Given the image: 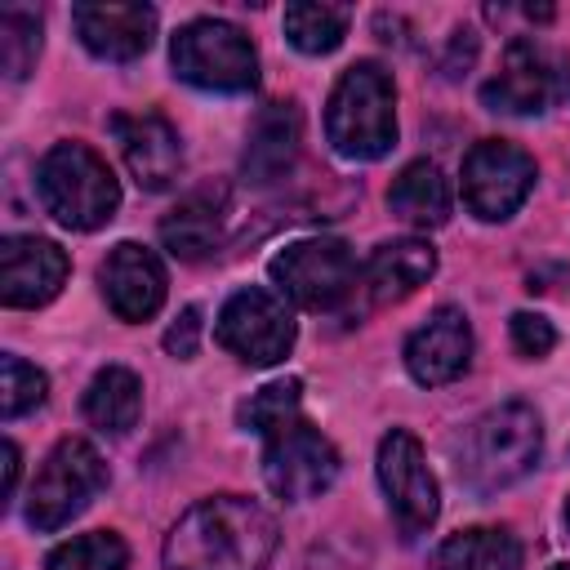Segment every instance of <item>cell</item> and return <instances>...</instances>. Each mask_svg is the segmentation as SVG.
Masks as SVG:
<instances>
[{"label":"cell","mask_w":570,"mask_h":570,"mask_svg":"<svg viewBox=\"0 0 570 570\" xmlns=\"http://www.w3.org/2000/svg\"><path fill=\"white\" fill-rule=\"evenodd\" d=\"M281 543L276 517L249 494H209L165 534V570H263Z\"/></svg>","instance_id":"6da1fadb"},{"label":"cell","mask_w":570,"mask_h":570,"mask_svg":"<svg viewBox=\"0 0 570 570\" xmlns=\"http://www.w3.org/2000/svg\"><path fill=\"white\" fill-rule=\"evenodd\" d=\"M543 454V423L530 401H503L472 419L459 436V476L472 494H499L534 472Z\"/></svg>","instance_id":"7a4b0ae2"},{"label":"cell","mask_w":570,"mask_h":570,"mask_svg":"<svg viewBox=\"0 0 570 570\" xmlns=\"http://www.w3.org/2000/svg\"><path fill=\"white\" fill-rule=\"evenodd\" d=\"M325 138L343 160H379L396 147V85L383 62H352L325 102Z\"/></svg>","instance_id":"3957f363"},{"label":"cell","mask_w":570,"mask_h":570,"mask_svg":"<svg viewBox=\"0 0 570 570\" xmlns=\"http://www.w3.org/2000/svg\"><path fill=\"white\" fill-rule=\"evenodd\" d=\"M36 191L53 223L98 232L120 209V183L89 142H53L36 165Z\"/></svg>","instance_id":"277c9868"},{"label":"cell","mask_w":570,"mask_h":570,"mask_svg":"<svg viewBox=\"0 0 570 570\" xmlns=\"http://www.w3.org/2000/svg\"><path fill=\"white\" fill-rule=\"evenodd\" d=\"M174 76L209 94H245L258 85V49L227 18H191L169 40Z\"/></svg>","instance_id":"5b68a950"},{"label":"cell","mask_w":570,"mask_h":570,"mask_svg":"<svg viewBox=\"0 0 570 570\" xmlns=\"http://www.w3.org/2000/svg\"><path fill=\"white\" fill-rule=\"evenodd\" d=\"M267 272L276 294L303 312H334L361 289L356 254L338 236H303L285 245Z\"/></svg>","instance_id":"8992f818"},{"label":"cell","mask_w":570,"mask_h":570,"mask_svg":"<svg viewBox=\"0 0 570 570\" xmlns=\"http://www.w3.org/2000/svg\"><path fill=\"white\" fill-rule=\"evenodd\" d=\"M102 485H107L102 454L85 436H62L45 454V463H40L31 490H27V521H31V530H45V534L62 530L71 517H80L98 499Z\"/></svg>","instance_id":"52a82bcc"},{"label":"cell","mask_w":570,"mask_h":570,"mask_svg":"<svg viewBox=\"0 0 570 570\" xmlns=\"http://www.w3.org/2000/svg\"><path fill=\"white\" fill-rule=\"evenodd\" d=\"M481 102L503 116H539L557 102H570V58L539 45L534 36H512L499 76L481 85Z\"/></svg>","instance_id":"ba28073f"},{"label":"cell","mask_w":570,"mask_h":570,"mask_svg":"<svg viewBox=\"0 0 570 570\" xmlns=\"http://www.w3.org/2000/svg\"><path fill=\"white\" fill-rule=\"evenodd\" d=\"M214 338L223 352H232L240 365H276L289 356L298 325L289 303L267 285H240L227 294L214 321Z\"/></svg>","instance_id":"9c48e42d"},{"label":"cell","mask_w":570,"mask_h":570,"mask_svg":"<svg viewBox=\"0 0 570 570\" xmlns=\"http://www.w3.org/2000/svg\"><path fill=\"white\" fill-rule=\"evenodd\" d=\"M338 468H343V459H338L334 441L321 428H312L307 419H294L281 432L263 436V481L285 503L321 499L338 481Z\"/></svg>","instance_id":"30bf717a"},{"label":"cell","mask_w":570,"mask_h":570,"mask_svg":"<svg viewBox=\"0 0 570 570\" xmlns=\"http://www.w3.org/2000/svg\"><path fill=\"white\" fill-rule=\"evenodd\" d=\"M459 178H463V205L481 223H503L525 205L539 169L525 147L508 142V138H481L468 147Z\"/></svg>","instance_id":"8fae6325"},{"label":"cell","mask_w":570,"mask_h":570,"mask_svg":"<svg viewBox=\"0 0 570 570\" xmlns=\"http://www.w3.org/2000/svg\"><path fill=\"white\" fill-rule=\"evenodd\" d=\"M379 485L401 525V539H419L432 530V521L441 512V490H436V476H432L414 432L392 428L379 441Z\"/></svg>","instance_id":"7c38bea8"},{"label":"cell","mask_w":570,"mask_h":570,"mask_svg":"<svg viewBox=\"0 0 570 570\" xmlns=\"http://www.w3.org/2000/svg\"><path fill=\"white\" fill-rule=\"evenodd\" d=\"M67 249L49 236H4L0 240V303L45 307L67 285Z\"/></svg>","instance_id":"4fadbf2b"},{"label":"cell","mask_w":570,"mask_h":570,"mask_svg":"<svg viewBox=\"0 0 570 570\" xmlns=\"http://www.w3.org/2000/svg\"><path fill=\"white\" fill-rule=\"evenodd\" d=\"M98 285H102L107 307L120 321H151L169 294L165 263L156 258V249H147L138 240H120L107 249V258L98 267Z\"/></svg>","instance_id":"5bb4252c"},{"label":"cell","mask_w":570,"mask_h":570,"mask_svg":"<svg viewBox=\"0 0 570 570\" xmlns=\"http://www.w3.org/2000/svg\"><path fill=\"white\" fill-rule=\"evenodd\" d=\"M107 129L142 191H165L183 169V138L160 111H116Z\"/></svg>","instance_id":"9a60e30c"},{"label":"cell","mask_w":570,"mask_h":570,"mask_svg":"<svg viewBox=\"0 0 570 570\" xmlns=\"http://www.w3.org/2000/svg\"><path fill=\"white\" fill-rule=\"evenodd\" d=\"M472 365V325L463 307L441 303L410 338H405V370L419 387L454 383Z\"/></svg>","instance_id":"2e32d148"},{"label":"cell","mask_w":570,"mask_h":570,"mask_svg":"<svg viewBox=\"0 0 570 570\" xmlns=\"http://www.w3.org/2000/svg\"><path fill=\"white\" fill-rule=\"evenodd\" d=\"M76 36L94 58L134 62L151 49L156 9L151 4H76L71 9Z\"/></svg>","instance_id":"e0dca14e"},{"label":"cell","mask_w":570,"mask_h":570,"mask_svg":"<svg viewBox=\"0 0 570 570\" xmlns=\"http://www.w3.org/2000/svg\"><path fill=\"white\" fill-rule=\"evenodd\" d=\"M298 142H303V111L298 102H267L249 134H245V151H240V174L254 187L281 183L294 160H298Z\"/></svg>","instance_id":"ac0fdd59"},{"label":"cell","mask_w":570,"mask_h":570,"mask_svg":"<svg viewBox=\"0 0 570 570\" xmlns=\"http://www.w3.org/2000/svg\"><path fill=\"white\" fill-rule=\"evenodd\" d=\"M432 272H436V249L419 236H401L370 254V263L361 267V289L370 294L374 307H387L410 298L419 285H428Z\"/></svg>","instance_id":"d6986e66"},{"label":"cell","mask_w":570,"mask_h":570,"mask_svg":"<svg viewBox=\"0 0 570 570\" xmlns=\"http://www.w3.org/2000/svg\"><path fill=\"white\" fill-rule=\"evenodd\" d=\"M223 187H200L191 196H183L165 218H160V245L183 258V263H200L218 249L223 240Z\"/></svg>","instance_id":"ffe728a7"},{"label":"cell","mask_w":570,"mask_h":570,"mask_svg":"<svg viewBox=\"0 0 570 570\" xmlns=\"http://www.w3.org/2000/svg\"><path fill=\"white\" fill-rule=\"evenodd\" d=\"M80 410L102 436H125L142 414V379L129 365H107L89 379Z\"/></svg>","instance_id":"44dd1931"},{"label":"cell","mask_w":570,"mask_h":570,"mask_svg":"<svg viewBox=\"0 0 570 570\" xmlns=\"http://www.w3.org/2000/svg\"><path fill=\"white\" fill-rule=\"evenodd\" d=\"M387 209L410 223V227H441L450 218V183L432 160H410L392 187H387Z\"/></svg>","instance_id":"7402d4cb"},{"label":"cell","mask_w":570,"mask_h":570,"mask_svg":"<svg viewBox=\"0 0 570 570\" xmlns=\"http://www.w3.org/2000/svg\"><path fill=\"white\" fill-rule=\"evenodd\" d=\"M521 543L508 525H468L436 543L432 570H517Z\"/></svg>","instance_id":"603a6c76"},{"label":"cell","mask_w":570,"mask_h":570,"mask_svg":"<svg viewBox=\"0 0 570 570\" xmlns=\"http://www.w3.org/2000/svg\"><path fill=\"white\" fill-rule=\"evenodd\" d=\"M281 22H285V36H289V45H294L298 53L321 58V53H334V49L343 45L352 13H347L343 4H312V0H298V4H285V18H281Z\"/></svg>","instance_id":"cb8c5ba5"},{"label":"cell","mask_w":570,"mask_h":570,"mask_svg":"<svg viewBox=\"0 0 570 570\" xmlns=\"http://www.w3.org/2000/svg\"><path fill=\"white\" fill-rule=\"evenodd\" d=\"M45 570H129V543L116 530H89L58 543L45 557Z\"/></svg>","instance_id":"d4e9b609"},{"label":"cell","mask_w":570,"mask_h":570,"mask_svg":"<svg viewBox=\"0 0 570 570\" xmlns=\"http://www.w3.org/2000/svg\"><path fill=\"white\" fill-rule=\"evenodd\" d=\"M298 405H303V383H298V379H276V383L258 387V392L236 410V419H240L245 432L272 436V432H281L285 423L298 419Z\"/></svg>","instance_id":"484cf974"},{"label":"cell","mask_w":570,"mask_h":570,"mask_svg":"<svg viewBox=\"0 0 570 570\" xmlns=\"http://www.w3.org/2000/svg\"><path fill=\"white\" fill-rule=\"evenodd\" d=\"M40 58V18L27 9L0 13V67L9 80H27Z\"/></svg>","instance_id":"4316f807"},{"label":"cell","mask_w":570,"mask_h":570,"mask_svg":"<svg viewBox=\"0 0 570 570\" xmlns=\"http://www.w3.org/2000/svg\"><path fill=\"white\" fill-rule=\"evenodd\" d=\"M45 392H49L45 370H36L31 361H22L18 352H4V361H0V419L13 423L27 410L45 405Z\"/></svg>","instance_id":"83f0119b"},{"label":"cell","mask_w":570,"mask_h":570,"mask_svg":"<svg viewBox=\"0 0 570 570\" xmlns=\"http://www.w3.org/2000/svg\"><path fill=\"white\" fill-rule=\"evenodd\" d=\"M508 330H512V347H517L525 361H539V356H548V352L557 347V330H552V321L539 316V312H512Z\"/></svg>","instance_id":"f1b7e54d"},{"label":"cell","mask_w":570,"mask_h":570,"mask_svg":"<svg viewBox=\"0 0 570 570\" xmlns=\"http://www.w3.org/2000/svg\"><path fill=\"white\" fill-rule=\"evenodd\" d=\"M196 343H200V307H183L178 321L165 330V352L178 356V361H191Z\"/></svg>","instance_id":"f546056e"},{"label":"cell","mask_w":570,"mask_h":570,"mask_svg":"<svg viewBox=\"0 0 570 570\" xmlns=\"http://www.w3.org/2000/svg\"><path fill=\"white\" fill-rule=\"evenodd\" d=\"M18 472H22V454H18L13 441H4V494L18 490Z\"/></svg>","instance_id":"4dcf8cb0"},{"label":"cell","mask_w":570,"mask_h":570,"mask_svg":"<svg viewBox=\"0 0 570 570\" xmlns=\"http://www.w3.org/2000/svg\"><path fill=\"white\" fill-rule=\"evenodd\" d=\"M566 530H570V494H566Z\"/></svg>","instance_id":"1f68e13d"},{"label":"cell","mask_w":570,"mask_h":570,"mask_svg":"<svg viewBox=\"0 0 570 570\" xmlns=\"http://www.w3.org/2000/svg\"><path fill=\"white\" fill-rule=\"evenodd\" d=\"M552 570H570V566H552Z\"/></svg>","instance_id":"d6a6232c"}]
</instances>
